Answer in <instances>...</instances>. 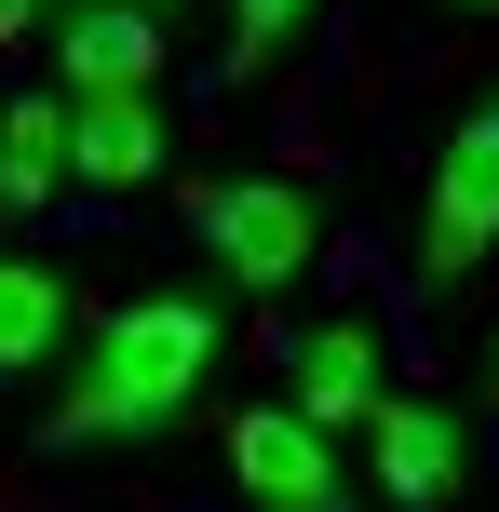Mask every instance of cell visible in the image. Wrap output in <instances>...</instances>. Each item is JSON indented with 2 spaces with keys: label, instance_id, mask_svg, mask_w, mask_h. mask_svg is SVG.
Instances as JSON below:
<instances>
[{
  "label": "cell",
  "instance_id": "obj_5",
  "mask_svg": "<svg viewBox=\"0 0 499 512\" xmlns=\"http://www.w3.org/2000/svg\"><path fill=\"white\" fill-rule=\"evenodd\" d=\"M365 472L392 486V512H459V418L432 405V391H378Z\"/></svg>",
  "mask_w": 499,
  "mask_h": 512
},
{
  "label": "cell",
  "instance_id": "obj_12",
  "mask_svg": "<svg viewBox=\"0 0 499 512\" xmlns=\"http://www.w3.org/2000/svg\"><path fill=\"white\" fill-rule=\"evenodd\" d=\"M27 27H41V0H0V54H14V41H27Z\"/></svg>",
  "mask_w": 499,
  "mask_h": 512
},
{
  "label": "cell",
  "instance_id": "obj_9",
  "mask_svg": "<svg viewBox=\"0 0 499 512\" xmlns=\"http://www.w3.org/2000/svg\"><path fill=\"white\" fill-rule=\"evenodd\" d=\"M378 391H392V378H378V337L365 324H311V337H297V418H311V432H365Z\"/></svg>",
  "mask_w": 499,
  "mask_h": 512
},
{
  "label": "cell",
  "instance_id": "obj_2",
  "mask_svg": "<svg viewBox=\"0 0 499 512\" xmlns=\"http://www.w3.org/2000/svg\"><path fill=\"white\" fill-rule=\"evenodd\" d=\"M189 230H203L216 256V283H297L324 256V216H311V189H284V176H203L189 189Z\"/></svg>",
  "mask_w": 499,
  "mask_h": 512
},
{
  "label": "cell",
  "instance_id": "obj_14",
  "mask_svg": "<svg viewBox=\"0 0 499 512\" xmlns=\"http://www.w3.org/2000/svg\"><path fill=\"white\" fill-rule=\"evenodd\" d=\"M486 378H499V337H486Z\"/></svg>",
  "mask_w": 499,
  "mask_h": 512
},
{
  "label": "cell",
  "instance_id": "obj_11",
  "mask_svg": "<svg viewBox=\"0 0 499 512\" xmlns=\"http://www.w3.org/2000/svg\"><path fill=\"white\" fill-rule=\"evenodd\" d=\"M311 14H324V0H230V68L257 81V68H270V54H284Z\"/></svg>",
  "mask_w": 499,
  "mask_h": 512
},
{
  "label": "cell",
  "instance_id": "obj_4",
  "mask_svg": "<svg viewBox=\"0 0 499 512\" xmlns=\"http://www.w3.org/2000/svg\"><path fill=\"white\" fill-rule=\"evenodd\" d=\"M230 486L257 499V512H365V499L338 486V445H324L297 405H243L230 418Z\"/></svg>",
  "mask_w": 499,
  "mask_h": 512
},
{
  "label": "cell",
  "instance_id": "obj_13",
  "mask_svg": "<svg viewBox=\"0 0 499 512\" xmlns=\"http://www.w3.org/2000/svg\"><path fill=\"white\" fill-rule=\"evenodd\" d=\"M459 14H499V0H459Z\"/></svg>",
  "mask_w": 499,
  "mask_h": 512
},
{
  "label": "cell",
  "instance_id": "obj_3",
  "mask_svg": "<svg viewBox=\"0 0 499 512\" xmlns=\"http://www.w3.org/2000/svg\"><path fill=\"white\" fill-rule=\"evenodd\" d=\"M499 256V95L459 108L446 149H432V189H419V283H473Z\"/></svg>",
  "mask_w": 499,
  "mask_h": 512
},
{
  "label": "cell",
  "instance_id": "obj_6",
  "mask_svg": "<svg viewBox=\"0 0 499 512\" xmlns=\"http://www.w3.org/2000/svg\"><path fill=\"white\" fill-rule=\"evenodd\" d=\"M54 54H68V95H149L176 41H162V0H68Z\"/></svg>",
  "mask_w": 499,
  "mask_h": 512
},
{
  "label": "cell",
  "instance_id": "obj_10",
  "mask_svg": "<svg viewBox=\"0 0 499 512\" xmlns=\"http://www.w3.org/2000/svg\"><path fill=\"white\" fill-rule=\"evenodd\" d=\"M68 189V95H14L0 108V216H41Z\"/></svg>",
  "mask_w": 499,
  "mask_h": 512
},
{
  "label": "cell",
  "instance_id": "obj_8",
  "mask_svg": "<svg viewBox=\"0 0 499 512\" xmlns=\"http://www.w3.org/2000/svg\"><path fill=\"white\" fill-rule=\"evenodd\" d=\"M81 337V297L68 270H41V256H0V391H27L54 351Z\"/></svg>",
  "mask_w": 499,
  "mask_h": 512
},
{
  "label": "cell",
  "instance_id": "obj_1",
  "mask_svg": "<svg viewBox=\"0 0 499 512\" xmlns=\"http://www.w3.org/2000/svg\"><path fill=\"white\" fill-rule=\"evenodd\" d=\"M216 351H230V297H216V283H162V297L95 310V324H81V378H68V405L41 418V445H162L203 405Z\"/></svg>",
  "mask_w": 499,
  "mask_h": 512
},
{
  "label": "cell",
  "instance_id": "obj_7",
  "mask_svg": "<svg viewBox=\"0 0 499 512\" xmlns=\"http://www.w3.org/2000/svg\"><path fill=\"white\" fill-rule=\"evenodd\" d=\"M162 149H176V135H162L149 95H68V176L81 189H149Z\"/></svg>",
  "mask_w": 499,
  "mask_h": 512
}]
</instances>
